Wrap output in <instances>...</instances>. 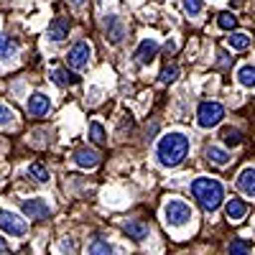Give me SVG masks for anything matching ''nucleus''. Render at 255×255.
<instances>
[{
  "instance_id": "1",
  "label": "nucleus",
  "mask_w": 255,
  "mask_h": 255,
  "mask_svg": "<svg viewBox=\"0 0 255 255\" xmlns=\"http://www.w3.org/2000/svg\"><path fill=\"white\" fill-rule=\"evenodd\" d=\"M156 153H158V161H161L163 166L174 168V166H179V163L186 158V153H189V138H186L184 133H166V135L158 140V145H156Z\"/></svg>"
},
{
  "instance_id": "2",
  "label": "nucleus",
  "mask_w": 255,
  "mask_h": 255,
  "mask_svg": "<svg viewBox=\"0 0 255 255\" xmlns=\"http://www.w3.org/2000/svg\"><path fill=\"white\" fill-rule=\"evenodd\" d=\"M191 194H194V199L199 202V207L204 212H215L225 202L222 184L217 179H209V176H199L191 181Z\"/></svg>"
},
{
  "instance_id": "3",
  "label": "nucleus",
  "mask_w": 255,
  "mask_h": 255,
  "mask_svg": "<svg viewBox=\"0 0 255 255\" xmlns=\"http://www.w3.org/2000/svg\"><path fill=\"white\" fill-rule=\"evenodd\" d=\"M225 118V108L220 102H202L199 110H197V123L199 128H215L220 125Z\"/></svg>"
},
{
  "instance_id": "4",
  "label": "nucleus",
  "mask_w": 255,
  "mask_h": 255,
  "mask_svg": "<svg viewBox=\"0 0 255 255\" xmlns=\"http://www.w3.org/2000/svg\"><path fill=\"white\" fill-rule=\"evenodd\" d=\"M163 217L168 225H174V227H181L191 220V207L181 199H174V202H168L166 209H163Z\"/></svg>"
},
{
  "instance_id": "5",
  "label": "nucleus",
  "mask_w": 255,
  "mask_h": 255,
  "mask_svg": "<svg viewBox=\"0 0 255 255\" xmlns=\"http://www.w3.org/2000/svg\"><path fill=\"white\" fill-rule=\"evenodd\" d=\"M90 56H92V46L87 44V41H77L67 54V61H69L72 69H84L90 64Z\"/></svg>"
},
{
  "instance_id": "6",
  "label": "nucleus",
  "mask_w": 255,
  "mask_h": 255,
  "mask_svg": "<svg viewBox=\"0 0 255 255\" xmlns=\"http://www.w3.org/2000/svg\"><path fill=\"white\" fill-rule=\"evenodd\" d=\"M0 230L8 232V235L20 238V235H26V220H20L18 215H13V212L3 209L0 212Z\"/></svg>"
},
{
  "instance_id": "7",
  "label": "nucleus",
  "mask_w": 255,
  "mask_h": 255,
  "mask_svg": "<svg viewBox=\"0 0 255 255\" xmlns=\"http://www.w3.org/2000/svg\"><path fill=\"white\" fill-rule=\"evenodd\" d=\"M23 215L28 220H46L51 215V209L44 199H26L23 202Z\"/></svg>"
},
{
  "instance_id": "8",
  "label": "nucleus",
  "mask_w": 255,
  "mask_h": 255,
  "mask_svg": "<svg viewBox=\"0 0 255 255\" xmlns=\"http://www.w3.org/2000/svg\"><path fill=\"white\" fill-rule=\"evenodd\" d=\"M49 110H51V100H49L44 92H33L31 100H28V113H31L33 118H44Z\"/></svg>"
},
{
  "instance_id": "9",
  "label": "nucleus",
  "mask_w": 255,
  "mask_h": 255,
  "mask_svg": "<svg viewBox=\"0 0 255 255\" xmlns=\"http://www.w3.org/2000/svg\"><path fill=\"white\" fill-rule=\"evenodd\" d=\"M156 54H158V41H153V38H143L140 44H138V49H135V56H138L140 64L153 61Z\"/></svg>"
},
{
  "instance_id": "10",
  "label": "nucleus",
  "mask_w": 255,
  "mask_h": 255,
  "mask_svg": "<svg viewBox=\"0 0 255 255\" xmlns=\"http://www.w3.org/2000/svg\"><path fill=\"white\" fill-rule=\"evenodd\" d=\"M74 163L79 168H95L100 163V153L92 151V148H77L74 151Z\"/></svg>"
},
{
  "instance_id": "11",
  "label": "nucleus",
  "mask_w": 255,
  "mask_h": 255,
  "mask_svg": "<svg viewBox=\"0 0 255 255\" xmlns=\"http://www.w3.org/2000/svg\"><path fill=\"white\" fill-rule=\"evenodd\" d=\"M238 189L243 191V194L248 197H255V168H243V171L238 174Z\"/></svg>"
},
{
  "instance_id": "12",
  "label": "nucleus",
  "mask_w": 255,
  "mask_h": 255,
  "mask_svg": "<svg viewBox=\"0 0 255 255\" xmlns=\"http://www.w3.org/2000/svg\"><path fill=\"white\" fill-rule=\"evenodd\" d=\"M69 28H72V23L67 18H54L49 23V38L51 41H64L69 36Z\"/></svg>"
},
{
  "instance_id": "13",
  "label": "nucleus",
  "mask_w": 255,
  "mask_h": 255,
  "mask_svg": "<svg viewBox=\"0 0 255 255\" xmlns=\"http://www.w3.org/2000/svg\"><path fill=\"white\" fill-rule=\"evenodd\" d=\"M245 212H248V204H245L243 199H230V202H227V207H225V215H227V220H230V222L243 220V217H245Z\"/></svg>"
},
{
  "instance_id": "14",
  "label": "nucleus",
  "mask_w": 255,
  "mask_h": 255,
  "mask_svg": "<svg viewBox=\"0 0 255 255\" xmlns=\"http://www.w3.org/2000/svg\"><path fill=\"white\" fill-rule=\"evenodd\" d=\"M51 79H54V84H59V87H69V84H77L79 82V77L74 72H69V69H54L51 72Z\"/></svg>"
},
{
  "instance_id": "15",
  "label": "nucleus",
  "mask_w": 255,
  "mask_h": 255,
  "mask_svg": "<svg viewBox=\"0 0 255 255\" xmlns=\"http://www.w3.org/2000/svg\"><path fill=\"white\" fill-rule=\"evenodd\" d=\"M123 230L130 240H145L148 238V225L145 222H128Z\"/></svg>"
},
{
  "instance_id": "16",
  "label": "nucleus",
  "mask_w": 255,
  "mask_h": 255,
  "mask_svg": "<svg viewBox=\"0 0 255 255\" xmlns=\"http://www.w3.org/2000/svg\"><path fill=\"white\" fill-rule=\"evenodd\" d=\"M227 44H230V49L243 51V49H248V46H250V36H248V33H243V31H232V33L227 36Z\"/></svg>"
},
{
  "instance_id": "17",
  "label": "nucleus",
  "mask_w": 255,
  "mask_h": 255,
  "mask_svg": "<svg viewBox=\"0 0 255 255\" xmlns=\"http://www.w3.org/2000/svg\"><path fill=\"white\" fill-rule=\"evenodd\" d=\"M207 158H209L212 163H217V166H227V163H230V153L222 151V148H217V145H209V148H207Z\"/></svg>"
},
{
  "instance_id": "18",
  "label": "nucleus",
  "mask_w": 255,
  "mask_h": 255,
  "mask_svg": "<svg viewBox=\"0 0 255 255\" xmlns=\"http://www.w3.org/2000/svg\"><path fill=\"white\" fill-rule=\"evenodd\" d=\"M238 82L243 84V87H255V67L243 64V67L238 69Z\"/></svg>"
},
{
  "instance_id": "19",
  "label": "nucleus",
  "mask_w": 255,
  "mask_h": 255,
  "mask_svg": "<svg viewBox=\"0 0 255 255\" xmlns=\"http://www.w3.org/2000/svg\"><path fill=\"white\" fill-rule=\"evenodd\" d=\"M220 138H222V143H225V145H230V148H235V145H240V143H243V135H240L238 128H225V130L220 133Z\"/></svg>"
},
{
  "instance_id": "20",
  "label": "nucleus",
  "mask_w": 255,
  "mask_h": 255,
  "mask_svg": "<svg viewBox=\"0 0 255 255\" xmlns=\"http://www.w3.org/2000/svg\"><path fill=\"white\" fill-rule=\"evenodd\" d=\"M18 51V44L8 36H0V59H13Z\"/></svg>"
},
{
  "instance_id": "21",
  "label": "nucleus",
  "mask_w": 255,
  "mask_h": 255,
  "mask_svg": "<svg viewBox=\"0 0 255 255\" xmlns=\"http://www.w3.org/2000/svg\"><path fill=\"white\" fill-rule=\"evenodd\" d=\"M28 176L36 179V181H41V184H46V181H49V168H46L44 163H38V161H36V163L28 166Z\"/></svg>"
},
{
  "instance_id": "22",
  "label": "nucleus",
  "mask_w": 255,
  "mask_h": 255,
  "mask_svg": "<svg viewBox=\"0 0 255 255\" xmlns=\"http://www.w3.org/2000/svg\"><path fill=\"white\" fill-rule=\"evenodd\" d=\"M217 26L225 28V31H235V28H238V18L232 15L230 10H227V13H220V15H217Z\"/></svg>"
},
{
  "instance_id": "23",
  "label": "nucleus",
  "mask_w": 255,
  "mask_h": 255,
  "mask_svg": "<svg viewBox=\"0 0 255 255\" xmlns=\"http://www.w3.org/2000/svg\"><path fill=\"white\" fill-rule=\"evenodd\" d=\"M90 255H113V248L105 243V240H95L90 245Z\"/></svg>"
},
{
  "instance_id": "24",
  "label": "nucleus",
  "mask_w": 255,
  "mask_h": 255,
  "mask_svg": "<svg viewBox=\"0 0 255 255\" xmlns=\"http://www.w3.org/2000/svg\"><path fill=\"white\" fill-rule=\"evenodd\" d=\"M90 138H92V143H97V145H102L105 140H108V138H105V130H102L100 123H92V125H90Z\"/></svg>"
},
{
  "instance_id": "25",
  "label": "nucleus",
  "mask_w": 255,
  "mask_h": 255,
  "mask_svg": "<svg viewBox=\"0 0 255 255\" xmlns=\"http://www.w3.org/2000/svg\"><path fill=\"white\" fill-rule=\"evenodd\" d=\"M250 253V245L245 240H232L230 243V255H248Z\"/></svg>"
},
{
  "instance_id": "26",
  "label": "nucleus",
  "mask_w": 255,
  "mask_h": 255,
  "mask_svg": "<svg viewBox=\"0 0 255 255\" xmlns=\"http://www.w3.org/2000/svg\"><path fill=\"white\" fill-rule=\"evenodd\" d=\"M184 10L189 15H199L204 10V3H202V0H184Z\"/></svg>"
},
{
  "instance_id": "27",
  "label": "nucleus",
  "mask_w": 255,
  "mask_h": 255,
  "mask_svg": "<svg viewBox=\"0 0 255 255\" xmlns=\"http://www.w3.org/2000/svg\"><path fill=\"white\" fill-rule=\"evenodd\" d=\"M13 110L8 108V105H0V125H10L13 123Z\"/></svg>"
},
{
  "instance_id": "28",
  "label": "nucleus",
  "mask_w": 255,
  "mask_h": 255,
  "mask_svg": "<svg viewBox=\"0 0 255 255\" xmlns=\"http://www.w3.org/2000/svg\"><path fill=\"white\" fill-rule=\"evenodd\" d=\"M176 77H179V67H166V69L161 72V82H163V84L174 82Z\"/></svg>"
},
{
  "instance_id": "29",
  "label": "nucleus",
  "mask_w": 255,
  "mask_h": 255,
  "mask_svg": "<svg viewBox=\"0 0 255 255\" xmlns=\"http://www.w3.org/2000/svg\"><path fill=\"white\" fill-rule=\"evenodd\" d=\"M110 23H113V28H110V41H113V44H120V38H123V26L115 23V20H110Z\"/></svg>"
},
{
  "instance_id": "30",
  "label": "nucleus",
  "mask_w": 255,
  "mask_h": 255,
  "mask_svg": "<svg viewBox=\"0 0 255 255\" xmlns=\"http://www.w3.org/2000/svg\"><path fill=\"white\" fill-rule=\"evenodd\" d=\"M69 3H72V5H74V8H82V5H84V3H87V0H69Z\"/></svg>"
},
{
  "instance_id": "31",
  "label": "nucleus",
  "mask_w": 255,
  "mask_h": 255,
  "mask_svg": "<svg viewBox=\"0 0 255 255\" xmlns=\"http://www.w3.org/2000/svg\"><path fill=\"white\" fill-rule=\"evenodd\" d=\"M0 253H5V240L0 238Z\"/></svg>"
}]
</instances>
